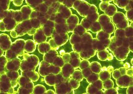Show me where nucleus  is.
<instances>
[{"label":"nucleus","mask_w":133,"mask_h":94,"mask_svg":"<svg viewBox=\"0 0 133 94\" xmlns=\"http://www.w3.org/2000/svg\"><path fill=\"white\" fill-rule=\"evenodd\" d=\"M130 51L128 48L121 46L120 47H117L113 53L114 56L116 57L117 60L123 61L127 58Z\"/></svg>","instance_id":"obj_1"},{"label":"nucleus","mask_w":133,"mask_h":94,"mask_svg":"<svg viewBox=\"0 0 133 94\" xmlns=\"http://www.w3.org/2000/svg\"><path fill=\"white\" fill-rule=\"evenodd\" d=\"M116 83L121 88H126L133 85V76L125 75L121 76L116 79Z\"/></svg>","instance_id":"obj_2"},{"label":"nucleus","mask_w":133,"mask_h":94,"mask_svg":"<svg viewBox=\"0 0 133 94\" xmlns=\"http://www.w3.org/2000/svg\"><path fill=\"white\" fill-rule=\"evenodd\" d=\"M97 55L99 59L102 61H105L106 60L110 61L114 58L112 54L109 53L107 49L99 52Z\"/></svg>","instance_id":"obj_3"},{"label":"nucleus","mask_w":133,"mask_h":94,"mask_svg":"<svg viewBox=\"0 0 133 94\" xmlns=\"http://www.w3.org/2000/svg\"><path fill=\"white\" fill-rule=\"evenodd\" d=\"M126 17L123 13L121 12H117L114 16H112V20L115 24L116 25L120 23V22L125 19Z\"/></svg>","instance_id":"obj_4"},{"label":"nucleus","mask_w":133,"mask_h":94,"mask_svg":"<svg viewBox=\"0 0 133 94\" xmlns=\"http://www.w3.org/2000/svg\"><path fill=\"white\" fill-rule=\"evenodd\" d=\"M100 80L103 81L110 79L111 78V73L107 70V68L104 66L101 69V70L99 74Z\"/></svg>","instance_id":"obj_5"},{"label":"nucleus","mask_w":133,"mask_h":94,"mask_svg":"<svg viewBox=\"0 0 133 94\" xmlns=\"http://www.w3.org/2000/svg\"><path fill=\"white\" fill-rule=\"evenodd\" d=\"M117 12V8L115 5L110 4L104 11V13L109 17H112Z\"/></svg>","instance_id":"obj_6"},{"label":"nucleus","mask_w":133,"mask_h":94,"mask_svg":"<svg viewBox=\"0 0 133 94\" xmlns=\"http://www.w3.org/2000/svg\"><path fill=\"white\" fill-rule=\"evenodd\" d=\"M126 70L123 67H121L119 69L115 70L112 74V77L115 79H117L121 76L125 75L126 73Z\"/></svg>","instance_id":"obj_7"},{"label":"nucleus","mask_w":133,"mask_h":94,"mask_svg":"<svg viewBox=\"0 0 133 94\" xmlns=\"http://www.w3.org/2000/svg\"><path fill=\"white\" fill-rule=\"evenodd\" d=\"M102 29L104 32L109 34H112L115 30V26L112 22L107 23L102 27Z\"/></svg>","instance_id":"obj_8"},{"label":"nucleus","mask_w":133,"mask_h":94,"mask_svg":"<svg viewBox=\"0 0 133 94\" xmlns=\"http://www.w3.org/2000/svg\"><path fill=\"white\" fill-rule=\"evenodd\" d=\"M99 23L101 25V27L105 26V25L107 23H109L110 22H111V19L110 17L107 16L106 15H102L99 17Z\"/></svg>","instance_id":"obj_9"},{"label":"nucleus","mask_w":133,"mask_h":94,"mask_svg":"<svg viewBox=\"0 0 133 94\" xmlns=\"http://www.w3.org/2000/svg\"><path fill=\"white\" fill-rule=\"evenodd\" d=\"M115 36L118 38L123 39L125 38L124 29H117L115 32Z\"/></svg>","instance_id":"obj_10"},{"label":"nucleus","mask_w":133,"mask_h":94,"mask_svg":"<svg viewBox=\"0 0 133 94\" xmlns=\"http://www.w3.org/2000/svg\"><path fill=\"white\" fill-rule=\"evenodd\" d=\"M114 4L117 5L118 7L121 9H124L129 1H114Z\"/></svg>","instance_id":"obj_11"},{"label":"nucleus","mask_w":133,"mask_h":94,"mask_svg":"<svg viewBox=\"0 0 133 94\" xmlns=\"http://www.w3.org/2000/svg\"><path fill=\"white\" fill-rule=\"evenodd\" d=\"M114 86V83L111 79H108L104 81L103 82V89L107 90L112 88Z\"/></svg>","instance_id":"obj_12"},{"label":"nucleus","mask_w":133,"mask_h":94,"mask_svg":"<svg viewBox=\"0 0 133 94\" xmlns=\"http://www.w3.org/2000/svg\"><path fill=\"white\" fill-rule=\"evenodd\" d=\"M129 25V22L126 19H125L123 21L120 22V23L116 24V27L117 29H124L128 27Z\"/></svg>","instance_id":"obj_13"},{"label":"nucleus","mask_w":133,"mask_h":94,"mask_svg":"<svg viewBox=\"0 0 133 94\" xmlns=\"http://www.w3.org/2000/svg\"><path fill=\"white\" fill-rule=\"evenodd\" d=\"M101 37V40H103L106 39H109L110 37V35L106 33V32H104V31H101L97 35V37Z\"/></svg>","instance_id":"obj_14"},{"label":"nucleus","mask_w":133,"mask_h":94,"mask_svg":"<svg viewBox=\"0 0 133 94\" xmlns=\"http://www.w3.org/2000/svg\"><path fill=\"white\" fill-rule=\"evenodd\" d=\"M124 32L125 36L126 38L133 37V27L128 26V27L124 29Z\"/></svg>","instance_id":"obj_15"},{"label":"nucleus","mask_w":133,"mask_h":94,"mask_svg":"<svg viewBox=\"0 0 133 94\" xmlns=\"http://www.w3.org/2000/svg\"><path fill=\"white\" fill-rule=\"evenodd\" d=\"M133 10L127 11L126 13V17L128 21L133 22Z\"/></svg>","instance_id":"obj_16"},{"label":"nucleus","mask_w":133,"mask_h":94,"mask_svg":"<svg viewBox=\"0 0 133 94\" xmlns=\"http://www.w3.org/2000/svg\"><path fill=\"white\" fill-rule=\"evenodd\" d=\"M101 3L100 4V9L102 11L104 12L105 10L107 8L109 5L110 4V3L108 2H103Z\"/></svg>","instance_id":"obj_17"},{"label":"nucleus","mask_w":133,"mask_h":94,"mask_svg":"<svg viewBox=\"0 0 133 94\" xmlns=\"http://www.w3.org/2000/svg\"><path fill=\"white\" fill-rule=\"evenodd\" d=\"M118 92L116 89L112 88L107 89L104 91V94H118Z\"/></svg>","instance_id":"obj_18"},{"label":"nucleus","mask_w":133,"mask_h":94,"mask_svg":"<svg viewBox=\"0 0 133 94\" xmlns=\"http://www.w3.org/2000/svg\"><path fill=\"white\" fill-rule=\"evenodd\" d=\"M133 1H129L128 4H127V6L124 8V10L126 11H128L131 10H133Z\"/></svg>","instance_id":"obj_19"},{"label":"nucleus","mask_w":133,"mask_h":94,"mask_svg":"<svg viewBox=\"0 0 133 94\" xmlns=\"http://www.w3.org/2000/svg\"><path fill=\"white\" fill-rule=\"evenodd\" d=\"M133 37L131 38V40L130 41L129 44L128 46V49H129L130 51L133 52Z\"/></svg>","instance_id":"obj_20"},{"label":"nucleus","mask_w":133,"mask_h":94,"mask_svg":"<svg viewBox=\"0 0 133 94\" xmlns=\"http://www.w3.org/2000/svg\"><path fill=\"white\" fill-rule=\"evenodd\" d=\"M133 85L128 87L127 90V94H133Z\"/></svg>","instance_id":"obj_21"},{"label":"nucleus","mask_w":133,"mask_h":94,"mask_svg":"<svg viewBox=\"0 0 133 94\" xmlns=\"http://www.w3.org/2000/svg\"><path fill=\"white\" fill-rule=\"evenodd\" d=\"M126 74L128 75L131 76H133V69H128V70L126 71Z\"/></svg>","instance_id":"obj_22"},{"label":"nucleus","mask_w":133,"mask_h":94,"mask_svg":"<svg viewBox=\"0 0 133 94\" xmlns=\"http://www.w3.org/2000/svg\"><path fill=\"white\" fill-rule=\"evenodd\" d=\"M114 67L112 66H109L107 68V70L110 73L114 71Z\"/></svg>","instance_id":"obj_23"},{"label":"nucleus","mask_w":133,"mask_h":94,"mask_svg":"<svg viewBox=\"0 0 133 94\" xmlns=\"http://www.w3.org/2000/svg\"><path fill=\"white\" fill-rule=\"evenodd\" d=\"M124 66L125 69H129L130 67V64L128 63H125L124 65Z\"/></svg>","instance_id":"obj_24"},{"label":"nucleus","mask_w":133,"mask_h":94,"mask_svg":"<svg viewBox=\"0 0 133 94\" xmlns=\"http://www.w3.org/2000/svg\"><path fill=\"white\" fill-rule=\"evenodd\" d=\"M64 53H65V51L64 50H61L60 51V54L61 55H64Z\"/></svg>","instance_id":"obj_25"},{"label":"nucleus","mask_w":133,"mask_h":94,"mask_svg":"<svg viewBox=\"0 0 133 94\" xmlns=\"http://www.w3.org/2000/svg\"><path fill=\"white\" fill-rule=\"evenodd\" d=\"M133 22H131V24H130V26L131 27H133Z\"/></svg>","instance_id":"obj_26"},{"label":"nucleus","mask_w":133,"mask_h":94,"mask_svg":"<svg viewBox=\"0 0 133 94\" xmlns=\"http://www.w3.org/2000/svg\"><path fill=\"white\" fill-rule=\"evenodd\" d=\"M131 63L132 64V65H133V58L132 59V60H131Z\"/></svg>","instance_id":"obj_27"}]
</instances>
